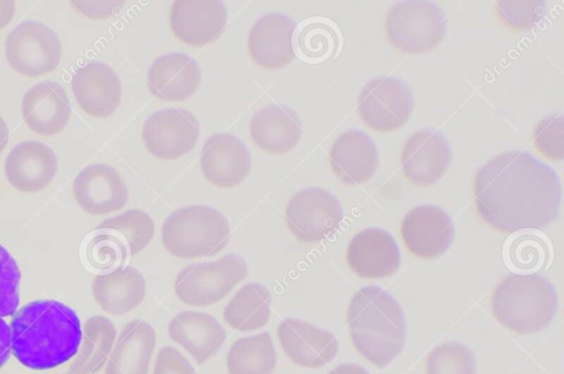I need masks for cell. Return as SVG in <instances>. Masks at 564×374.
<instances>
[{
	"mask_svg": "<svg viewBox=\"0 0 564 374\" xmlns=\"http://www.w3.org/2000/svg\"><path fill=\"white\" fill-rule=\"evenodd\" d=\"M21 113L33 132L45 136L59 133L70 118L65 89L51 80L35 84L22 98Z\"/></svg>",
	"mask_w": 564,
	"mask_h": 374,
	"instance_id": "cell-22",
	"label": "cell"
},
{
	"mask_svg": "<svg viewBox=\"0 0 564 374\" xmlns=\"http://www.w3.org/2000/svg\"><path fill=\"white\" fill-rule=\"evenodd\" d=\"M449 160V143L444 134L434 129H422L404 142L400 164L409 183L417 187H427L444 175Z\"/></svg>",
	"mask_w": 564,
	"mask_h": 374,
	"instance_id": "cell-12",
	"label": "cell"
},
{
	"mask_svg": "<svg viewBox=\"0 0 564 374\" xmlns=\"http://www.w3.org/2000/svg\"><path fill=\"white\" fill-rule=\"evenodd\" d=\"M15 3L10 0H0V30L3 29L13 18Z\"/></svg>",
	"mask_w": 564,
	"mask_h": 374,
	"instance_id": "cell-42",
	"label": "cell"
},
{
	"mask_svg": "<svg viewBox=\"0 0 564 374\" xmlns=\"http://www.w3.org/2000/svg\"><path fill=\"white\" fill-rule=\"evenodd\" d=\"M247 276L245 260L229 253L217 261L185 266L176 276L174 292L189 306H208L221 300Z\"/></svg>",
	"mask_w": 564,
	"mask_h": 374,
	"instance_id": "cell-7",
	"label": "cell"
},
{
	"mask_svg": "<svg viewBox=\"0 0 564 374\" xmlns=\"http://www.w3.org/2000/svg\"><path fill=\"white\" fill-rule=\"evenodd\" d=\"M95 230L111 233L126 246L128 254L141 252L154 234V221L143 210L130 209L104 220Z\"/></svg>",
	"mask_w": 564,
	"mask_h": 374,
	"instance_id": "cell-32",
	"label": "cell"
},
{
	"mask_svg": "<svg viewBox=\"0 0 564 374\" xmlns=\"http://www.w3.org/2000/svg\"><path fill=\"white\" fill-rule=\"evenodd\" d=\"M11 354L10 327L0 317V367L8 361Z\"/></svg>",
	"mask_w": 564,
	"mask_h": 374,
	"instance_id": "cell-41",
	"label": "cell"
},
{
	"mask_svg": "<svg viewBox=\"0 0 564 374\" xmlns=\"http://www.w3.org/2000/svg\"><path fill=\"white\" fill-rule=\"evenodd\" d=\"M154 329L144 320H132L120 331L105 366V374H148L155 346Z\"/></svg>",
	"mask_w": 564,
	"mask_h": 374,
	"instance_id": "cell-27",
	"label": "cell"
},
{
	"mask_svg": "<svg viewBox=\"0 0 564 374\" xmlns=\"http://www.w3.org/2000/svg\"><path fill=\"white\" fill-rule=\"evenodd\" d=\"M278 338L288 359L303 367H321L338 352V342L330 331L296 318L280 322Z\"/></svg>",
	"mask_w": 564,
	"mask_h": 374,
	"instance_id": "cell-15",
	"label": "cell"
},
{
	"mask_svg": "<svg viewBox=\"0 0 564 374\" xmlns=\"http://www.w3.org/2000/svg\"><path fill=\"white\" fill-rule=\"evenodd\" d=\"M496 11L499 20L513 32H523L533 28L543 16L545 6L542 1H498Z\"/></svg>",
	"mask_w": 564,
	"mask_h": 374,
	"instance_id": "cell-36",
	"label": "cell"
},
{
	"mask_svg": "<svg viewBox=\"0 0 564 374\" xmlns=\"http://www.w3.org/2000/svg\"><path fill=\"white\" fill-rule=\"evenodd\" d=\"M9 141V129L3 118L0 116V153L6 147Z\"/></svg>",
	"mask_w": 564,
	"mask_h": 374,
	"instance_id": "cell-44",
	"label": "cell"
},
{
	"mask_svg": "<svg viewBox=\"0 0 564 374\" xmlns=\"http://www.w3.org/2000/svg\"><path fill=\"white\" fill-rule=\"evenodd\" d=\"M229 374H272L276 352L271 336L261 332L238 339L226 356Z\"/></svg>",
	"mask_w": 564,
	"mask_h": 374,
	"instance_id": "cell-31",
	"label": "cell"
},
{
	"mask_svg": "<svg viewBox=\"0 0 564 374\" xmlns=\"http://www.w3.org/2000/svg\"><path fill=\"white\" fill-rule=\"evenodd\" d=\"M57 374H72L70 372H65V373H57Z\"/></svg>",
	"mask_w": 564,
	"mask_h": 374,
	"instance_id": "cell-45",
	"label": "cell"
},
{
	"mask_svg": "<svg viewBox=\"0 0 564 374\" xmlns=\"http://www.w3.org/2000/svg\"><path fill=\"white\" fill-rule=\"evenodd\" d=\"M152 374H196L185 356L172 346L158 352Z\"/></svg>",
	"mask_w": 564,
	"mask_h": 374,
	"instance_id": "cell-39",
	"label": "cell"
},
{
	"mask_svg": "<svg viewBox=\"0 0 564 374\" xmlns=\"http://www.w3.org/2000/svg\"><path fill=\"white\" fill-rule=\"evenodd\" d=\"M230 238L227 218L217 209L192 205L173 211L163 222L162 243L178 258L212 256L221 251Z\"/></svg>",
	"mask_w": 564,
	"mask_h": 374,
	"instance_id": "cell-5",
	"label": "cell"
},
{
	"mask_svg": "<svg viewBox=\"0 0 564 374\" xmlns=\"http://www.w3.org/2000/svg\"><path fill=\"white\" fill-rule=\"evenodd\" d=\"M9 327L11 353L32 370H48L67 362L76 354L82 337L76 312L54 299L22 306Z\"/></svg>",
	"mask_w": 564,
	"mask_h": 374,
	"instance_id": "cell-2",
	"label": "cell"
},
{
	"mask_svg": "<svg viewBox=\"0 0 564 374\" xmlns=\"http://www.w3.org/2000/svg\"><path fill=\"white\" fill-rule=\"evenodd\" d=\"M199 124L185 109L167 108L149 116L142 128V139L150 154L161 160H174L195 146Z\"/></svg>",
	"mask_w": 564,
	"mask_h": 374,
	"instance_id": "cell-11",
	"label": "cell"
},
{
	"mask_svg": "<svg viewBox=\"0 0 564 374\" xmlns=\"http://www.w3.org/2000/svg\"><path fill=\"white\" fill-rule=\"evenodd\" d=\"M271 295L258 284L242 286L224 309L226 323L239 331H252L262 328L270 318Z\"/></svg>",
	"mask_w": 564,
	"mask_h": 374,
	"instance_id": "cell-30",
	"label": "cell"
},
{
	"mask_svg": "<svg viewBox=\"0 0 564 374\" xmlns=\"http://www.w3.org/2000/svg\"><path fill=\"white\" fill-rule=\"evenodd\" d=\"M70 6L80 14L101 20L112 15L120 6L118 1H72Z\"/></svg>",
	"mask_w": 564,
	"mask_h": 374,
	"instance_id": "cell-40",
	"label": "cell"
},
{
	"mask_svg": "<svg viewBox=\"0 0 564 374\" xmlns=\"http://www.w3.org/2000/svg\"><path fill=\"white\" fill-rule=\"evenodd\" d=\"M490 309L506 329L518 334L535 333L553 320L557 294L543 276L510 274L491 293Z\"/></svg>",
	"mask_w": 564,
	"mask_h": 374,
	"instance_id": "cell-4",
	"label": "cell"
},
{
	"mask_svg": "<svg viewBox=\"0 0 564 374\" xmlns=\"http://www.w3.org/2000/svg\"><path fill=\"white\" fill-rule=\"evenodd\" d=\"M117 337L115 324L104 316H93L82 326V337L72 358V374H95L107 363Z\"/></svg>",
	"mask_w": 564,
	"mask_h": 374,
	"instance_id": "cell-29",
	"label": "cell"
},
{
	"mask_svg": "<svg viewBox=\"0 0 564 374\" xmlns=\"http://www.w3.org/2000/svg\"><path fill=\"white\" fill-rule=\"evenodd\" d=\"M446 20L443 11L429 1H402L389 10L384 21L388 41L398 51L421 54L443 40Z\"/></svg>",
	"mask_w": 564,
	"mask_h": 374,
	"instance_id": "cell-6",
	"label": "cell"
},
{
	"mask_svg": "<svg viewBox=\"0 0 564 374\" xmlns=\"http://www.w3.org/2000/svg\"><path fill=\"white\" fill-rule=\"evenodd\" d=\"M249 131L254 143L271 154L289 152L302 136L297 114L281 105H269L251 118Z\"/></svg>",
	"mask_w": 564,
	"mask_h": 374,
	"instance_id": "cell-28",
	"label": "cell"
},
{
	"mask_svg": "<svg viewBox=\"0 0 564 374\" xmlns=\"http://www.w3.org/2000/svg\"><path fill=\"white\" fill-rule=\"evenodd\" d=\"M343 220L339 200L328 190L310 187L294 194L285 209V222L301 242L315 243L330 237Z\"/></svg>",
	"mask_w": 564,
	"mask_h": 374,
	"instance_id": "cell-9",
	"label": "cell"
},
{
	"mask_svg": "<svg viewBox=\"0 0 564 374\" xmlns=\"http://www.w3.org/2000/svg\"><path fill=\"white\" fill-rule=\"evenodd\" d=\"M328 374H369L364 367L352 364L345 363L334 367Z\"/></svg>",
	"mask_w": 564,
	"mask_h": 374,
	"instance_id": "cell-43",
	"label": "cell"
},
{
	"mask_svg": "<svg viewBox=\"0 0 564 374\" xmlns=\"http://www.w3.org/2000/svg\"><path fill=\"white\" fill-rule=\"evenodd\" d=\"M533 147L545 158L560 161L564 156L563 114H552L542 119L532 132Z\"/></svg>",
	"mask_w": 564,
	"mask_h": 374,
	"instance_id": "cell-37",
	"label": "cell"
},
{
	"mask_svg": "<svg viewBox=\"0 0 564 374\" xmlns=\"http://www.w3.org/2000/svg\"><path fill=\"white\" fill-rule=\"evenodd\" d=\"M347 322L356 350L379 367L391 363L403 350L405 318L399 302L377 286L359 289L351 298Z\"/></svg>",
	"mask_w": 564,
	"mask_h": 374,
	"instance_id": "cell-3",
	"label": "cell"
},
{
	"mask_svg": "<svg viewBox=\"0 0 564 374\" xmlns=\"http://www.w3.org/2000/svg\"><path fill=\"white\" fill-rule=\"evenodd\" d=\"M21 272L9 251L0 244V317L13 316L19 306Z\"/></svg>",
	"mask_w": 564,
	"mask_h": 374,
	"instance_id": "cell-38",
	"label": "cell"
},
{
	"mask_svg": "<svg viewBox=\"0 0 564 374\" xmlns=\"http://www.w3.org/2000/svg\"><path fill=\"white\" fill-rule=\"evenodd\" d=\"M6 57L17 73L36 78L57 67L62 44L48 26L36 21H25L7 36Z\"/></svg>",
	"mask_w": 564,
	"mask_h": 374,
	"instance_id": "cell-8",
	"label": "cell"
},
{
	"mask_svg": "<svg viewBox=\"0 0 564 374\" xmlns=\"http://www.w3.org/2000/svg\"><path fill=\"white\" fill-rule=\"evenodd\" d=\"M425 371L426 374H476V361L466 345L447 342L429 353Z\"/></svg>",
	"mask_w": 564,
	"mask_h": 374,
	"instance_id": "cell-33",
	"label": "cell"
},
{
	"mask_svg": "<svg viewBox=\"0 0 564 374\" xmlns=\"http://www.w3.org/2000/svg\"><path fill=\"white\" fill-rule=\"evenodd\" d=\"M96 304L110 315H124L137 308L145 295V279L132 267H118L98 274L91 282Z\"/></svg>",
	"mask_w": 564,
	"mask_h": 374,
	"instance_id": "cell-26",
	"label": "cell"
},
{
	"mask_svg": "<svg viewBox=\"0 0 564 374\" xmlns=\"http://www.w3.org/2000/svg\"><path fill=\"white\" fill-rule=\"evenodd\" d=\"M293 21L281 13H267L250 29L248 51L259 66L279 69L294 58L292 36Z\"/></svg>",
	"mask_w": 564,
	"mask_h": 374,
	"instance_id": "cell-21",
	"label": "cell"
},
{
	"mask_svg": "<svg viewBox=\"0 0 564 374\" xmlns=\"http://www.w3.org/2000/svg\"><path fill=\"white\" fill-rule=\"evenodd\" d=\"M58 169L54 151L37 141H24L12 147L6 157L4 174L13 188L32 194L46 188Z\"/></svg>",
	"mask_w": 564,
	"mask_h": 374,
	"instance_id": "cell-17",
	"label": "cell"
},
{
	"mask_svg": "<svg viewBox=\"0 0 564 374\" xmlns=\"http://www.w3.org/2000/svg\"><path fill=\"white\" fill-rule=\"evenodd\" d=\"M400 231L408 251L420 258L440 257L455 234L449 215L430 205L412 208L404 216Z\"/></svg>",
	"mask_w": 564,
	"mask_h": 374,
	"instance_id": "cell-13",
	"label": "cell"
},
{
	"mask_svg": "<svg viewBox=\"0 0 564 374\" xmlns=\"http://www.w3.org/2000/svg\"><path fill=\"white\" fill-rule=\"evenodd\" d=\"M474 201L492 229H543L558 216L562 186L555 170L524 151L496 155L476 173Z\"/></svg>",
	"mask_w": 564,
	"mask_h": 374,
	"instance_id": "cell-1",
	"label": "cell"
},
{
	"mask_svg": "<svg viewBox=\"0 0 564 374\" xmlns=\"http://www.w3.org/2000/svg\"><path fill=\"white\" fill-rule=\"evenodd\" d=\"M170 26L185 44L203 46L223 32L227 22L224 3L218 0H177L170 11Z\"/></svg>",
	"mask_w": 564,
	"mask_h": 374,
	"instance_id": "cell-18",
	"label": "cell"
},
{
	"mask_svg": "<svg viewBox=\"0 0 564 374\" xmlns=\"http://www.w3.org/2000/svg\"><path fill=\"white\" fill-rule=\"evenodd\" d=\"M199 163L204 177L219 188L239 185L251 169L247 146L230 133L210 135L204 142Z\"/></svg>",
	"mask_w": 564,
	"mask_h": 374,
	"instance_id": "cell-16",
	"label": "cell"
},
{
	"mask_svg": "<svg viewBox=\"0 0 564 374\" xmlns=\"http://www.w3.org/2000/svg\"><path fill=\"white\" fill-rule=\"evenodd\" d=\"M73 195L82 210L93 216L117 211L129 198L123 178L107 164L84 167L73 182Z\"/></svg>",
	"mask_w": 564,
	"mask_h": 374,
	"instance_id": "cell-14",
	"label": "cell"
},
{
	"mask_svg": "<svg viewBox=\"0 0 564 374\" xmlns=\"http://www.w3.org/2000/svg\"><path fill=\"white\" fill-rule=\"evenodd\" d=\"M335 34L321 22L303 23L297 31L296 48L301 58L319 61L326 58L334 50Z\"/></svg>",
	"mask_w": 564,
	"mask_h": 374,
	"instance_id": "cell-35",
	"label": "cell"
},
{
	"mask_svg": "<svg viewBox=\"0 0 564 374\" xmlns=\"http://www.w3.org/2000/svg\"><path fill=\"white\" fill-rule=\"evenodd\" d=\"M72 90L79 107L99 119L111 116L121 101L120 79L102 62H91L78 68L72 77Z\"/></svg>",
	"mask_w": 564,
	"mask_h": 374,
	"instance_id": "cell-19",
	"label": "cell"
},
{
	"mask_svg": "<svg viewBox=\"0 0 564 374\" xmlns=\"http://www.w3.org/2000/svg\"><path fill=\"white\" fill-rule=\"evenodd\" d=\"M170 338L181 344L197 362L205 363L226 340V331L209 314L182 311L167 326Z\"/></svg>",
	"mask_w": 564,
	"mask_h": 374,
	"instance_id": "cell-25",
	"label": "cell"
},
{
	"mask_svg": "<svg viewBox=\"0 0 564 374\" xmlns=\"http://www.w3.org/2000/svg\"><path fill=\"white\" fill-rule=\"evenodd\" d=\"M128 251L123 243L111 233L95 230L87 244V258L91 266L100 271L109 272L122 267Z\"/></svg>",
	"mask_w": 564,
	"mask_h": 374,
	"instance_id": "cell-34",
	"label": "cell"
},
{
	"mask_svg": "<svg viewBox=\"0 0 564 374\" xmlns=\"http://www.w3.org/2000/svg\"><path fill=\"white\" fill-rule=\"evenodd\" d=\"M328 162L341 182L358 185L373 177L379 164V154L373 141L365 132L348 130L333 143Z\"/></svg>",
	"mask_w": 564,
	"mask_h": 374,
	"instance_id": "cell-23",
	"label": "cell"
},
{
	"mask_svg": "<svg viewBox=\"0 0 564 374\" xmlns=\"http://www.w3.org/2000/svg\"><path fill=\"white\" fill-rule=\"evenodd\" d=\"M347 263L360 277L383 278L400 266V251L388 232L377 228L358 232L348 243Z\"/></svg>",
	"mask_w": 564,
	"mask_h": 374,
	"instance_id": "cell-20",
	"label": "cell"
},
{
	"mask_svg": "<svg viewBox=\"0 0 564 374\" xmlns=\"http://www.w3.org/2000/svg\"><path fill=\"white\" fill-rule=\"evenodd\" d=\"M202 80L197 62L185 53L159 56L148 70L149 90L165 101H182L191 97Z\"/></svg>",
	"mask_w": 564,
	"mask_h": 374,
	"instance_id": "cell-24",
	"label": "cell"
},
{
	"mask_svg": "<svg viewBox=\"0 0 564 374\" xmlns=\"http://www.w3.org/2000/svg\"><path fill=\"white\" fill-rule=\"evenodd\" d=\"M412 95L408 86L393 77L368 81L359 92L357 110L372 130L389 132L402 127L412 111Z\"/></svg>",
	"mask_w": 564,
	"mask_h": 374,
	"instance_id": "cell-10",
	"label": "cell"
}]
</instances>
